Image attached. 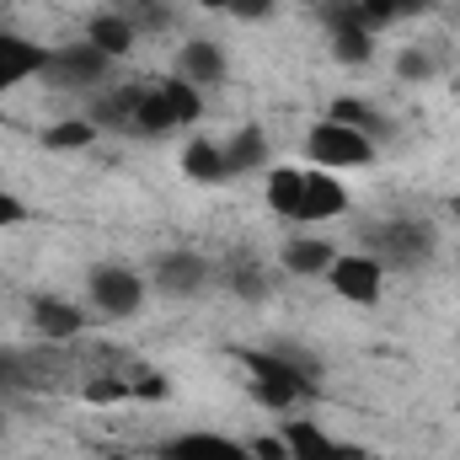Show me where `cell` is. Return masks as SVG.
<instances>
[{"label":"cell","instance_id":"obj_37","mask_svg":"<svg viewBox=\"0 0 460 460\" xmlns=\"http://www.w3.org/2000/svg\"><path fill=\"white\" fill-rule=\"evenodd\" d=\"M0 429H5V418H0Z\"/></svg>","mask_w":460,"mask_h":460},{"label":"cell","instance_id":"obj_19","mask_svg":"<svg viewBox=\"0 0 460 460\" xmlns=\"http://www.w3.org/2000/svg\"><path fill=\"white\" fill-rule=\"evenodd\" d=\"M300 188H305V172L273 166V177H268V209L284 215V220H295V215H300Z\"/></svg>","mask_w":460,"mask_h":460},{"label":"cell","instance_id":"obj_29","mask_svg":"<svg viewBox=\"0 0 460 460\" xmlns=\"http://www.w3.org/2000/svg\"><path fill=\"white\" fill-rule=\"evenodd\" d=\"M246 450H252V460H289L284 434H257V439H246Z\"/></svg>","mask_w":460,"mask_h":460},{"label":"cell","instance_id":"obj_28","mask_svg":"<svg viewBox=\"0 0 460 460\" xmlns=\"http://www.w3.org/2000/svg\"><path fill=\"white\" fill-rule=\"evenodd\" d=\"M396 75H407V81H429V75H434V65H429V54H423V49H402V54H396Z\"/></svg>","mask_w":460,"mask_h":460},{"label":"cell","instance_id":"obj_34","mask_svg":"<svg viewBox=\"0 0 460 460\" xmlns=\"http://www.w3.org/2000/svg\"><path fill=\"white\" fill-rule=\"evenodd\" d=\"M450 209H456V220H460V188H456V199H450Z\"/></svg>","mask_w":460,"mask_h":460},{"label":"cell","instance_id":"obj_13","mask_svg":"<svg viewBox=\"0 0 460 460\" xmlns=\"http://www.w3.org/2000/svg\"><path fill=\"white\" fill-rule=\"evenodd\" d=\"M172 128H182V123H177V113H172L166 86H161V81H145V86H139V97H134L128 134H134V139H161V134H172Z\"/></svg>","mask_w":460,"mask_h":460},{"label":"cell","instance_id":"obj_11","mask_svg":"<svg viewBox=\"0 0 460 460\" xmlns=\"http://www.w3.org/2000/svg\"><path fill=\"white\" fill-rule=\"evenodd\" d=\"M49 59H54V49H43V43H32V38H16V32H0V92H11V86L43 75Z\"/></svg>","mask_w":460,"mask_h":460},{"label":"cell","instance_id":"obj_22","mask_svg":"<svg viewBox=\"0 0 460 460\" xmlns=\"http://www.w3.org/2000/svg\"><path fill=\"white\" fill-rule=\"evenodd\" d=\"M332 118H338V123H348V128H358V134H369V139H380V134L391 128V123L375 113L364 97H338V102H332Z\"/></svg>","mask_w":460,"mask_h":460},{"label":"cell","instance_id":"obj_9","mask_svg":"<svg viewBox=\"0 0 460 460\" xmlns=\"http://www.w3.org/2000/svg\"><path fill=\"white\" fill-rule=\"evenodd\" d=\"M155 460H252V450L241 439H226V434H209V429H188L177 439H166Z\"/></svg>","mask_w":460,"mask_h":460},{"label":"cell","instance_id":"obj_23","mask_svg":"<svg viewBox=\"0 0 460 460\" xmlns=\"http://www.w3.org/2000/svg\"><path fill=\"white\" fill-rule=\"evenodd\" d=\"M43 369L32 353H16V348H0V391H22V385H38Z\"/></svg>","mask_w":460,"mask_h":460},{"label":"cell","instance_id":"obj_16","mask_svg":"<svg viewBox=\"0 0 460 460\" xmlns=\"http://www.w3.org/2000/svg\"><path fill=\"white\" fill-rule=\"evenodd\" d=\"M332 262H338V252H332L322 235H295V241L284 246V268H289V273H300V279H316V273L327 279V268H332Z\"/></svg>","mask_w":460,"mask_h":460},{"label":"cell","instance_id":"obj_33","mask_svg":"<svg viewBox=\"0 0 460 460\" xmlns=\"http://www.w3.org/2000/svg\"><path fill=\"white\" fill-rule=\"evenodd\" d=\"M193 5H204V11H226L230 0H193Z\"/></svg>","mask_w":460,"mask_h":460},{"label":"cell","instance_id":"obj_2","mask_svg":"<svg viewBox=\"0 0 460 460\" xmlns=\"http://www.w3.org/2000/svg\"><path fill=\"white\" fill-rule=\"evenodd\" d=\"M305 155L322 166V172H343V166H369L375 161V139L348 128L338 118H322L311 134H305Z\"/></svg>","mask_w":460,"mask_h":460},{"label":"cell","instance_id":"obj_35","mask_svg":"<svg viewBox=\"0 0 460 460\" xmlns=\"http://www.w3.org/2000/svg\"><path fill=\"white\" fill-rule=\"evenodd\" d=\"M305 5H327V0H305Z\"/></svg>","mask_w":460,"mask_h":460},{"label":"cell","instance_id":"obj_38","mask_svg":"<svg viewBox=\"0 0 460 460\" xmlns=\"http://www.w3.org/2000/svg\"><path fill=\"white\" fill-rule=\"evenodd\" d=\"M0 123H5V113H0Z\"/></svg>","mask_w":460,"mask_h":460},{"label":"cell","instance_id":"obj_32","mask_svg":"<svg viewBox=\"0 0 460 460\" xmlns=\"http://www.w3.org/2000/svg\"><path fill=\"white\" fill-rule=\"evenodd\" d=\"M429 5H434V0H396V11H402V22H407V16H423Z\"/></svg>","mask_w":460,"mask_h":460},{"label":"cell","instance_id":"obj_10","mask_svg":"<svg viewBox=\"0 0 460 460\" xmlns=\"http://www.w3.org/2000/svg\"><path fill=\"white\" fill-rule=\"evenodd\" d=\"M348 215V188L332 177V172H305V188H300V226H322V220H338Z\"/></svg>","mask_w":460,"mask_h":460},{"label":"cell","instance_id":"obj_17","mask_svg":"<svg viewBox=\"0 0 460 460\" xmlns=\"http://www.w3.org/2000/svg\"><path fill=\"white\" fill-rule=\"evenodd\" d=\"M182 172L193 177V182H226L230 172H226V145L220 139H188L182 145Z\"/></svg>","mask_w":460,"mask_h":460},{"label":"cell","instance_id":"obj_6","mask_svg":"<svg viewBox=\"0 0 460 460\" xmlns=\"http://www.w3.org/2000/svg\"><path fill=\"white\" fill-rule=\"evenodd\" d=\"M279 434H284V445H289V460H369L358 445L332 439V434H327V429H316L311 418H289Z\"/></svg>","mask_w":460,"mask_h":460},{"label":"cell","instance_id":"obj_26","mask_svg":"<svg viewBox=\"0 0 460 460\" xmlns=\"http://www.w3.org/2000/svg\"><path fill=\"white\" fill-rule=\"evenodd\" d=\"M391 22H402V11H396V0H358V27L364 32H385Z\"/></svg>","mask_w":460,"mask_h":460},{"label":"cell","instance_id":"obj_20","mask_svg":"<svg viewBox=\"0 0 460 460\" xmlns=\"http://www.w3.org/2000/svg\"><path fill=\"white\" fill-rule=\"evenodd\" d=\"M86 145H97V123L92 118H65V123L43 128V150L70 155V150H86Z\"/></svg>","mask_w":460,"mask_h":460},{"label":"cell","instance_id":"obj_8","mask_svg":"<svg viewBox=\"0 0 460 460\" xmlns=\"http://www.w3.org/2000/svg\"><path fill=\"white\" fill-rule=\"evenodd\" d=\"M108 54L97 49V43H65V49H54V59H49V70L43 75H54L59 86H97L102 75H108Z\"/></svg>","mask_w":460,"mask_h":460},{"label":"cell","instance_id":"obj_15","mask_svg":"<svg viewBox=\"0 0 460 460\" xmlns=\"http://www.w3.org/2000/svg\"><path fill=\"white\" fill-rule=\"evenodd\" d=\"M226 145V172L230 177H241V172H262L268 166V134L257 128V123H246V128H235Z\"/></svg>","mask_w":460,"mask_h":460},{"label":"cell","instance_id":"obj_7","mask_svg":"<svg viewBox=\"0 0 460 460\" xmlns=\"http://www.w3.org/2000/svg\"><path fill=\"white\" fill-rule=\"evenodd\" d=\"M209 273H215V268H209L199 252L182 246V252H161V257H155L150 284H155L161 295H177V300H182V295H199V289L209 284Z\"/></svg>","mask_w":460,"mask_h":460},{"label":"cell","instance_id":"obj_18","mask_svg":"<svg viewBox=\"0 0 460 460\" xmlns=\"http://www.w3.org/2000/svg\"><path fill=\"white\" fill-rule=\"evenodd\" d=\"M86 43H97L108 59H123V54L134 49V22H128L123 11H97L92 27H86Z\"/></svg>","mask_w":460,"mask_h":460},{"label":"cell","instance_id":"obj_5","mask_svg":"<svg viewBox=\"0 0 460 460\" xmlns=\"http://www.w3.org/2000/svg\"><path fill=\"white\" fill-rule=\"evenodd\" d=\"M369 246L385 268H423L434 257V230L418 226V220H391L369 235Z\"/></svg>","mask_w":460,"mask_h":460},{"label":"cell","instance_id":"obj_25","mask_svg":"<svg viewBox=\"0 0 460 460\" xmlns=\"http://www.w3.org/2000/svg\"><path fill=\"white\" fill-rule=\"evenodd\" d=\"M161 86H166V97H172V113H177V123H193V118L204 113L199 86H188L182 75H172V81H161Z\"/></svg>","mask_w":460,"mask_h":460},{"label":"cell","instance_id":"obj_14","mask_svg":"<svg viewBox=\"0 0 460 460\" xmlns=\"http://www.w3.org/2000/svg\"><path fill=\"white\" fill-rule=\"evenodd\" d=\"M226 49H220V43H209V38H188V43H182V54H177V75H182V81H188V86H199V92H204V86H220V81H226Z\"/></svg>","mask_w":460,"mask_h":460},{"label":"cell","instance_id":"obj_24","mask_svg":"<svg viewBox=\"0 0 460 460\" xmlns=\"http://www.w3.org/2000/svg\"><path fill=\"white\" fill-rule=\"evenodd\" d=\"M226 279H230V289H235L241 300H262V295H268V284H273V279H268L252 257H235V262H226Z\"/></svg>","mask_w":460,"mask_h":460},{"label":"cell","instance_id":"obj_3","mask_svg":"<svg viewBox=\"0 0 460 460\" xmlns=\"http://www.w3.org/2000/svg\"><path fill=\"white\" fill-rule=\"evenodd\" d=\"M86 295H92V305H97L108 322H123V316H134V311L145 305V279H139L134 268L97 262V268L86 273Z\"/></svg>","mask_w":460,"mask_h":460},{"label":"cell","instance_id":"obj_4","mask_svg":"<svg viewBox=\"0 0 460 460\" xmlns=\"http://www.w3.org/2000/svg\"><path fill=\"white\" fill-rule=\"evenodd\" d=\"M327 284L343 295L348 305H375L385 295V262L375 252H343L332 268H327Z\"/></svg>","mask_w":460,"mask_h":460},{"label":"cell","instance_id":"obj_31","mask_svg":"<svg viewBox=\"0 0 460 460\" xmlns=\"http://www.w3.org/2000/svg\"><path fill=\"white\" fill-rule=\"evenodd\" d=\"M22 220H27V204H22V199H11V193L0 188V230H5V226H22Z\"/></svg>","mask_w":460,"mask_h":460},{"label":"cell","instance_id":"obj_27","mask_svg":"<svg viewBox=\"0 0 460 460\" xmlns=\"http://www.w3.org/2000/svg\"><path fill=\"white\" fill-rule=\"evenodd\" d=\"M128 22H134V32H139V27H150V32H161V27L172 22V11H166L161 0H128Z\"/></svg>","mask_w":460,"mask_h":460},{"label":"cell","instance_id":"obj_12","mask_svg":"<svg viewBox=\"0 0 460 460\" xmlns=\"http://www.w3.org/2000/svg\"><path fill=\"white\" fill-rule=\"evenodd\" d=\"M86 311L75 305V300H59V295H32V327H38V338H49V343H70V338H81L86 332Z\"/></svg>","mask_w":460,"mask_h":460},{"label":"cell","instance_id":"obj_21","mask_svg":"<svg viewBox=\"0 0 460 460\" xmlns=\"http://www.w3.org/2000/svg\"><path fill=\"white\" fill-rule=\"evenodd\" d=\"M327 38H332V59L338 65H369L375 59V32H364V27H338Z\"/></svg>","mask_w":460,"mask_h":460},{"label":"cell","instance_id":"obj_30","mask_svg":"<svg viewBox=\"0 0 460 460\" xmlns=\"http://www.w3.org/2000/svg\"><path fill=\"white\" fill-rule=\"evenodd\" d=\"M273 5H279V0H230L226 11L235 22H262V16H273Z\"/></svg>","mask_w":460,"mask_h":460},{"label":"cell","instance_id":"obj_36","mask_svg":"<svg viewBox=\"0 0 460 460\" xmlns=\"http://www.w3.org/2000/svg\"><path fill=\"white\" fill-rule=\"evenodd\" d=\"M456 353H460V332H456Z\"/></svg>","mask_w":460,"mask_h":460},{"label":"cell","instance_id":"obj_1","mask_svg":"<svg viewBox=\"0 0 460 460\" xmlns=\"http://www.w3.org/2000/svg\"><path fill=\"white\" fill-rule=\"evenodd\" d=\"M235 358L252 369V391L262 407H295L316 391V375L300 369L295 358H279V353H257V348H235Z\"/></svg>","mask_w":460,"mask_h":460}]
</instances>
